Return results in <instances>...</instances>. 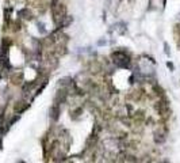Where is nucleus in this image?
<instances>
[{
	"instance_id": "f257e3e1",
	"label": "nucleus",
	"mask_w": 180,
	"mask_h": 163,
	"mask_svg": "<svg viewBox=\"0 0 180 163\" xmlns=\"http://www.w3.org/2000/svg\"><path fill=\"white\" fill-rule=\"evenodd\" d=\"M61 113V105H57V103H53V106L50 107V118L52 120H58V116Z\"/></svg>"
},
{
	"instance_id": "f03ea898",
	"label": "nucleus",
	"mask_w": 180,
	"mask_h": 163,
	"mask_svg": "<svg viewBox=\"0 0 180 163\" xmlns=\"http://www.w3.org/2000/svg\"><path fill=\"white\" fill-rule=\"evenodd\" d=\"M10 80H11L12 84H15V86H19V84L22 83V80H23V73L22 72H14L12 75L10 76Z\"/></svg>"
},
{
	"instance_id": "7ed1b4c3",
	"label": "nucleus",
	"mask_w": 180,
	"mask_h": 163,
	"mask_svg": "<svg viewBox=\"0 0 180 163\" xmlns=\"http://www.w3.org/2000/svg\"><path fill=\"white\" fill-rule=\"evenodd\" d=\"M27 106H29V103L26 101H18L14 105V112L15 113H20V112H23L25 109H27Z\"/></svg>"
},
{
	"instance_id": "20e7f679",
	"label": "nucleus",
	"mask_w": 180,
	"mask_h": 163,
	"mask_svg": "<svg viewBox=\"0 0 180 163\" xmlns=\"http://www.w3.org/2000/svg\"><path fill=\"white\" fill-rule=\"evenodd\" d=\"M81 113H83V107L79 106V107H76V109H73L72 112H70V118H72V120H77V118L81 116Z\"/></svg>"
},
{
	"instance_id": "39448f33",
	"label": "nucleus",
	"mask_w": 180,
	"mask_h": 163,
	"mask_svg": "<svg viewBox=\"0 0 180 163\" xmlns=\"http://www.w3.org/2000/svg\"><path fill=\"white\" fill-rule=\"evenodd\" d=\"M19 14H20V15H23L22 18H25L26 21H31V19H33V16H34V15H33V12H31V11H30L29 8H23Z\"/></svg>"
},
{
	"instance_id": "423d86ee",
	"label": "nucleus",
	"mask_w": 180,
	"mask_h": 163,
	"mask_svg": "<svg viewBox=\"0 0 180 163\" xmlns=\"http://www.w3.org/2000/svg\"><path fill=\"white\" fill-rule=\"evenodd\" d=\"M61 163H73L72 161H69V159H62V162Z\"/></svg>"
}]
</instances>
